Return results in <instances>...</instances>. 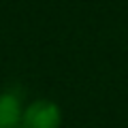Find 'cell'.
Returning <instances> with one entry per match:
<instances>
[{"label": "cell", "instance_id": "6da1fadb", "mask_svg": "<svg viewBox=\"0 0 128 128\" xmlns=\"http://www.w3.org/2000/svg\"><path fill=\"white\" fill-rule=\"evenodd\" d=\"M19 126L22 128H60L62 126V109L54 100L38 98L24 109Z\"/></svg>", "mask_w": 128, "mask_h": 128}, {"label": "cell", "instance_id": "7a4b0ae2", "mask_svg": "<svg viewBox=\"0 0 128 128\" xmlns=\"http://www.w3.org/2000/svg\"><path fill=\"white\" fill-rule=\"evenodd\" d=\"M22 100L13 92L0 94V128H17L22 124Z\"/></svg>", "mask_w": 128, "mask_h": 128}]
</instances>
